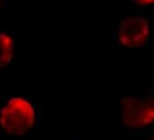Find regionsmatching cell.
Listing matches in <instances>:
<instances>
[{
  "mask_svg": "<svg viewBox=\"0 0 154 140\" xmlns=\"http://www.w3.org/2000/svg\"><path fill=\"white\" fill-rule=\"evenodd\" d=\"M44 103L26 89L0 92V140H34L44 123Z\"/></svg>",
  "mask_w": 154,
  "mask_h": 140,
  "instance_id": "obj_1",
  "label": "cell"
},
{
  "mask_svg": "<svg viewBox=\"0 0 154 140\" xmlns=\"http://www.w3.org/2000/svg\"><path fill=\"white\" fill-rule=\"evenodd\" d=\"M151 41V12L127 8L113 20L110 42L120 54L146 57Z\"/></svg>",
  "mask_w": 154,
  "mask_h": 140,
  "instance_id": "obj_2",
  "label": "cell"
},
{
  "mask_svg": "<svg viewBox=\"0 0 154 140\" xmlns=\"http://www.w3.org/2000/svg\"><path fill=\"white\" fill-rule=\"evenodd\" d=\"M112 109L126 135L133 138L154 129V98L148 90L122 89L112 96Z\"/></svg>",
  "mask_w": 154,
  "mask_h": 140,
  "instance_id": "obj_3",
  "label": "cell"
},
{
  "mask_svg": "<svg viewBox=\"0 0 154 140\" xmlns=\"http://www.w3.org/2000/svg\"><path fill=\"white\" fill-rule=\"evenodd\" d=\"M17 50V40L11 28L0 26V77L13 68Z\"/></svg>",
  "mask_w": 154,
  "mask_h": 140,
  "instance_id": "obj_4",
  "label": "cell"
},
{
  "mask_svg": "<svg viewBox=\"0 0 154 140\" xmlns=\"http://www.w3.org/2000/svg\"><path fill=\"white\" fill-rule=\"evenodd\" d=\"M128 9L151 12L154 10V0H126Z\"/></svg>",
  "mask_w": 154,
  "mask_h": 140,
  "instance_id": "obj_5",
  "label": "cell"
},
{
  "mask_svg": "<svg viewBox=\"0 0 154 140\" xmlns=\"http://www.w3.org/2000/svg\"><path fill=\"white\" fill-rule=\"evenodd\" d=\"M11 0H0V16H3L5 13L11 10Z\"/></svg>",
  "mask_w": 154,
  "mask_h": 140,
  "instance_id": "obj_6",
  "label": "cell"
},
{
  "mask_svg": "<svg viewBox=\"0 0 154 140\" xmlns=\"http://www.w3.org/2000/svg\"><path fill=\"white\" fill-rule=\"evenodd\" d=\"M59 140H89L88 134H79V135H72L64 137H61Z\"/></svg>",
  "mask_w": 154,
  "mask_h": 140,
  "instance_id": "obj_7",
  "label": "cell"
},
{
  "mask_svg": "<svg viewBox=\"0 0 154 140\" xmlns=\"http://www.w3.org/2000/svg\"><path fill=\"white\" fill-rule=\"evenodd\" d=\"M133 140H154V129L133 137Z\"/></svg>",
  "mask_w": 154,
  "mask_h": 140,
  "instance_id": "obj_8",
  "label": "cell"
},
{
  "mask_svg": "<svg viewBox=\"0 0 154 140\" xmlns=\"http://www.w3.org/2000/svg\"><path fill=\"white\" fill-rule=\"evenodd\" d=\"M146 90H148L150 96L154 98V73L149 76V86Z\"/></svg>",
  "mask_w": 154,
  "mask_h": 140,
  "instance_id": "obj_9",
  "label": "cell"
}]
</instances>
